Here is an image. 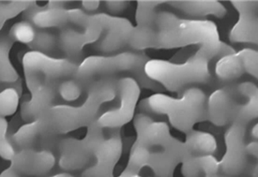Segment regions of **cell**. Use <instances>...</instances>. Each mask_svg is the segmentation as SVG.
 Segmentation results:
<instances>
[{"label": "cell", "mask_w": 258, "mask_h": 177, "mask_svg": "<svg viewBox=\"0 0 258 177\" xmlns=\"http://www.w3.org/2000/svg\"><path fill=\"white\" fill-rule=\"evenodd\" d=\"M116 81L107 77L92 82L81 105H52L39 118L22 126L13 135L14 143L22 149L30 148L44 139L89 127L97 120L102 105L116 99Z\"/></svg>", "instance_id": "6da1fadb"}, {"label": "cell", "mask_w": 258, "mask_h": 177, "mask_svg": "<svg viewBox=\"0 0 258 177\" xmlns=\"http://www.w3.org/2000/svg\"><path fill=\"white\" fill-rule=\"evenodd\" d=\"M149 60L148 55L133 51L108 56H89L78 65L73 77L59 84V95L66 102H74L87 91L92 82L119 73L132 75L140 87L162 93L164 91L163 86L152 81L145 73V65Z\"/></svg>", "instance_id": "7a4b0ae2"}, {"label": "cell", "mask_w": 258, "mask_h": 177, "mask_svg": "<svg viewBox=\"0 0 258 177\" xmlns=\"http://www.w3.org/2000/svg\"><path fill=\"white\" fill-rule=\"evenodd\" d=\"M156 49H175L198 45L196 54L211 60L217 56L221 44L215 23L210 20L181 19L169 12L157 14Z\"/></svg>", "instance_id": "3957f363"}, {"label": "cell", "mask_w": 258, "mask_h": 177, "mask_svg": "<svg viewBox=\"0 0 258 177\" xmlns=\"http://www.w3.org/2000/svg\"><path fill=\"white\" fill-rule=\"evenodd\" d=\"M207 101L204 91L196 86L185 89L181 98L156 93L147 99L150 113L167 116L173 128L185 133L208 119Z\"/></svg>", "instance_id": "277c9868"}, {"label": "cell", "mask_w": 258, "mask_h": 177, "mask_svg": "<svg viewBox=\"0 0 258 177\" xmlns=\"http://www.w3.org/2000/svg\"><path fill=\"white\" fill-rule=\"evenodd\" d=\"M145 73L164 90L177 93L188 86L207 84L211 81L210 60L197 54L181 64L150 59L145 65Z\"/></svg>", "instance_id": "5b68a950"}, {"label": "cell", "mask_w": 258, "mask_h": 177, "mask_svg": "<svg viewBox=\"0 0 258 177\" xmlns=\"http://www.w3.org/2000/svg\"><path fill=\"white\" fill-rule=\"evenodd\" d=\"M22 65L29 90L41 82L69 79L74 76L78 67L76 62L67 57H53L38 51L27 52L23 56Z\"/></svg>", "instance_id": "8992f818"}, {"label": "cell", "mask_w": 258, "mask_h": 177, "mask_svg": "<svg viewBox=\"0 0 258 177\" xmlns=\"http://www.w3.org/2000/svg\"><path fill=\"white\" fill-rule=\"evenodd\" d=\"M103 139L102 129L97 120L89 125L87 134L83 139H63L57 146L60 168L66 170L83 169L92 160L98 145Z\"/></svg>", "instance_id": "52a82bcc"}, {"label": "cell", "mask_w": 258, "mask_h": 177, "mask_svg": "<svg viewBox=\"0 0 258 177\" xmlns=\"http://www.w3.org/2000/svg\"><path fill=\"white\" fill-rule=\"evenodd\" d=\"M141 93L140 85L131 77H121L116 81V97L118 105L108 110L97 118L102 129H118L131 122L136 113V105Z\"/></svg>", "instance_id": "ba28073f"}, {"label": "cell", "mask_w": 258, "mask_h": 177, "mask_svg": "<svg viewBox=\"0 0 258 177\" xmlns=\"http://www.w3.org/2000/svg\"><path fill=\"white\" fill-rule=\"evenodd\" d=\"M246 126L232 122L224 134L225 153L219 161L220 170L227 176L240 175L247 168L248 154L246 151Z\"/></svg>", "instance_id": "9c48e42d"}, {"label": "cell", "mask_w": 258, "mask_h": 177, "mask_svg": "<svg viewBox=\"0 0 258 177\" xmlns=\"http://www.w3.org/2000/svg\"><path fill=\"white\" fill-rule=\"evenodd\" d=\"M93 17L101 29L95 45L98 51L110 54L128 45L135 28L128 19L108 14H94Z\"/></svg>", "instance_id": "30bf717a"}, {"label": "cell", "mask_w": 258, "mask_h": 177, "mask_svg": "<svg viewBox=\"0 0 258 177\" xmlns=\"http://www.w3.org/2000/svg\"><path fill=\"white\" fill-rule=\"evenodd\" d=\"M122 154V140L118 133L103 139L94 153V161L82 177H114V169Z\"/></svg>", "instance_id": "8fae6325"}, {"label": "cell", "mask_w": 258, "mask_h": 177, "mask_svg": "<svg viewBox=\"0 0 258 177\" xmlns=\"http://www.w3.org/2000/svg\"><path fill=\"white\" fill-rule=\"evenodd\" d=\"M231 4L238 12V20L229 33V40L235 43L257 44V1L233 0Z\"/></svg>", "instance_id": "7c38bea8"}, {"label": "cell", "mask_w": 258, "mask_h": 177, "mask_svg": "<svg viewBox=\"0 0 258 177\" xmlns=\"http://www.w3.org/2000/svg\"><path fill=\"white\" fill-rule=\"evenodd\" d=\"M55 157L49 150L23 148L15 153L11 168L17 173L28 176H43L54 168Z\"/></svg>", "instance_id": "4fadbf2b"}, {"label": "cell", "mask_w": 258, "mask_h": 177, "mask_svg": "<svg viewBox=\"0 0 258 177\" xmlns=\"http://www.w3.org/2000/svg\"><path fill=\"white\" fill-rule=\"evenodd\" d=\"M238 105L234 89H217L207 101L208 119L218 127L226 126L233 121Z\"/></svg>", "instance_id": "5bb4252c"}, {"label": "cell", "mask_w": 258, "mask_h": 177, "mask_svg": "<svg viewBox=\"0 0 258 177\" xmlns=\"http://www.w3.org/2000/svg\"><path fill=\"white\" fill-rule=\"evenodd\" d=\"M31 98L21 105V116L26 122H32L52 106L55 87L52 82H41L29 90Z\"/></svg>", "instance_id": "9a60e30c"}, {"label": "cell", "mask_w": 258, "mask_h": 177, "mask_svg": "<svg viewBox=\"0 0 258 177\" xmlns=\"http://www.w3.org/2000/svg\"><path fill=\"white\" fill-rule=\"evenodd\" d=\"M26 12L27 19L35 28H64L70 23L69 10L64 8H41L32 5Z\"/></svg>", "instance_id": "2e32d148"}, {"label": "cell", "mask_w": 258, "mask_h": 177, "mask_svg": "<svg viewBox=\"0 0 258 177\" xmlns=\"http://www.w3.org/2000/svg\"><path fill=\"white\" fill-rule=\"evenodd\" d=\"M166 3L190 16H215L217 18H224L226 15V9L216 0H174L166 1Z\"/></svg>", "instance_id": "e0dca14e"}, {"label": "cell", "mask_w": 258, "mask_h": 177, "mask_svg": "<svg viewBox=\"0 0 258 177\" xmlns=\"http://www.w3.org/2000/svg\"><path fill=\"white\" fill-rule=\"evenodd\" d=\"M219 160L213 155L191 156L182 162L184 177H207L218 174Z\"/></svg>", "instance_id": "ac0fdd59"}, {"label": "cell", "mask_w": 258, "mask_h": 177, "mask_svg": "<svg viewBox=\"0 0 258 177\" xmlns=\"http://www.w3.org/2000/svg\"><path fill=\"white\" fill-rule=\"evenodd\" d=\"M184 144L190 156L212 155L217 149L215 137L209 132L191 130L187 132Z\"/></svg>", "instance_id": "d6986e66"}, {"label": "cell", "mask_w": 258, "mask_h": 177, "mask_svg": "<svg viewBox=\"0 0 258 177\" xmlns=\"http://www.w3.org/2000/svg\"><path fill=\"white\" fill-rule=\"evenodd\" d=\"M244 72V68L237 53L219 58L215 66V74L223 81L236 80Z\"/></svg>", "instance_id": "ffe728a7"}, {"label": "cell", "mask_w": 258, "mask_h": 177, "mask_svg": "<svg viewBox=\"0 0 258 177\" xmlns=\"http://www.w3.org/2000/svg\"><path fill=\"white\" fill-rule=\"evenodd\" d=\"M12 44L13 41L10 37L0 38V82L13 83L19 78V75L10 59Z\"/></svg>", "instance_id": "44dd1931"}, {"label": "cell", "mask_w": 258, "mask_h": 177, "mask_svg": "<svg viewBox=\"0 0 258 177\" xmlns=\"http://www.w3.org/2000/svg\"><path fill=\"white\" fill-rule=\"evenodd\" d=\"M128 44L130 47L137 51L150 49V48L156 49V28L136 26L132 32Z\"/></svg>", "instance_id": "7402d4cb"}, {"label": "cell", "mask_w": 258, "mask_h": 177, "mask_svg": "<svg viewBox=\"0 0 258 177\" xmlns=\"http://www.w3.org/2000/svg\"><path fill=\"white\" fill-rule=\"evenodd\" d=\"M165 3L166 1H157V0L137 1L136 14L137 26L155 28V19L158 14L156 9L162 4H165Z\"/></svg>", "instance_id": "603a6c76"}, {"label": "cell", "mask_w": 258, "mask_h": 177, "mask_svg": "<svg viewBox=\"0 0 258 177\" xmlns=\"http://www.w3.org/2000/svg\"><path fill=\"white\" fill-rule=\"evenodd\" d=\"M245 103L238 104L236 114L232 122L246 126L258 116V93L244 98Z\"/></svg>", "instance_id": "cb8c5ba5"}, {"label": "cell", "mask_w": 258, "mask_h": 177, "mask_svg": "<svg viewBox=\"0 0 258 177\" xmlns=\"http://www.w3.org/2000/svg\"><path fill=\"white\" fill-rule=\"evenodd\" d=\"M34 3L32 1H0V30L9 19L26 12Z\"/></svg>", "instance_id": "d4e9b609"}, {"label": "cell", "mask_w": 258, "mask_h": 177, "mask_svg": "<svg viewBox=\"0 0 258 177\" xmlns=\"http://www.w3.org/2000/svg\"><path fill=\"white\" fill-rule=\"evenodd\" d=\"M37 30L32 23L23 20L14 24L10 31V38L13 41H18L24 44H30L35 39Z\"/></svg>", "instance_id": "484cf974"}, {"label": "cell", "mask_w": 258, "mask_h": 177, "mask_svg": "<svg viewBox=\"0 0 258 177\" xmlns=\"http://www.w3.org/2000/svg\"><path fill=\"white\" fill-rule=\"evenodd\" d=\"M19 93L14 87H8L0 92V116H12L19 105Z\"/></svg>", "instance_id": "4316f807"}, {"label": "cell", "mask_w": 258, "mask_h": 177, "mask_svg": "<svg viewBox=\"0 0 258 177\" xmlns=\"http://www.w3.org/2000/svg\"><path fill=\"white\" fill-rule=\"evenodd\" d=\"M57 45V38L53 33H50L47 31H37L35 39L29 44V47L32 49V51H38L47 54L54 51Z\"/></svg>", "instance_id": "83f0119b"}, {"label": "cell", "mask_w": 258, "mask_h": 177, "mask_svg": "<svg viewBox=\"0 0 258 177\" xmlns=\"http://www.w3.org/2000/svg\"><path fill=\"white\" fill-rule=\"evenodd\" d=\"M244 71L248 74L251 75L252 77H258V54L256 50L245 48L237 53Z\"/></svg>", "instance_id": "f1b7e54d"}, {"label": "cell", "mask_w": 258, "mask_h": 177, "mask_svg": "<svg viewBox=\"0 0 258 177\" xmlns=\"http://www.w3.org/2000/svg\"><path fill=\"white\" fill-rule=\"evenodd\" d=\"M8 122L5 117L0 116V157L6 160H12L15 155V149L8 140Z\"/></svg>", "instance_id": "f546056e"}, {"label": "cell", "mask_w": 258, "mask_h": 177, "mask_svg": "<svg viewBox=\"0 0 258 177\" xmlns=\"http://www.w3.org/2000/svg\"><path fill=\"white\" fill-rule=\"evenodd\" d=\"M104 4H105V7L107 8L110 13L112 14H119L123 12L126 8L128 7V4L129 2L128 1H104Z\"/></svg>", "instance_id": "4dcf8cb0"}, {"label": "cell", "mask_w": 258, "mask_h": 177, "mask_svg": "<svg viewBox=\"0 0 258 177\" xmlns=\"http://www.w3.org/2000/svg\"><path fill=\"white\" fill-rule=\"evenodd\" d=\"M235 53H237V52L235 51L234 48H232L231 46H229L228 44H226V43H224L223 41H221V44H220V48H219V51H218L217 56H216V57L221 58V57L225 56V55H233V54H235Z\"/></svg>", "instance_id": "1f68e13d"}, {"label": "cell", "mask_w": 258, "mask_h": 177, "mask_svg": "<svg viewBox=\"0 0 258 177\" xmlns=\"http://www.w3.org/2000/svg\"><path fill=\"white\" fill-rule=\"evenodd\" d=\"M100 4H101V2L96 1V0L82 1V7L85 9V12H95L96 10H98L100 7Z\"/></svg>", "instance_id": "d6a6232c"}, {"label": "cell", "mask_w": 258, "mask_h": 177, "mask_svg": "<svg viewBox=\"0 0 258 177\" xmlns=\"http://www.w3.org/2000/svg\"><path fill=\"white\" fill-rule=\"evenodd\" d=\"M257 142L256 140L246 144V151L248 156H252L253 157H257Z\"/></svg>", "instance_id": "836d02e7"}, {"label": "cell", "mask_w": 258, "mask_h": 177, "mask_svg": "<svg viewBox=\"0 0 258 177\" xmlns=\"http://www.w3.org/2000/svg\"><path fill=\"white\" fill-rule=\"evenodd\" d=\"M0 177H21V175L15 170H13L11 167H9L8 169L0 173Z\"/></svg>", "instance_id": "e575fe53"}, {"label": "cell", "mask_w": 258, "mask_h": 177, "mask_svg": "<svg viewBox=\"0 0 258 177\" xmlns=\"http://www.w3.org/2000/svg\"><path fill=\"white\" fill-rule=\"evenodd\" d=\"M257 124H255L254 126H253V128H252V130H251V135L252 137L256 140L257 139Z\"/></svg>", "instance_id": "d590c367"}, {"label": "cell", "mask_w": 258, "mask_h": 177, "mask_svg": "<svg viewBox=\"0 0 258 177\" xmlns=\"http://www.w3.org/2000/svg\"><path fill=\"white\" fill-rule=\"evenodd\" d=\"M50 177H75L73 176L72 174L70 173H66V172H62V173H57V174H54L53 176Z\"/></svg>", "instance_id": "8d00e7d4"}, {"label": "cell", "mask_w": 258, "mask_h": 177, "mask_svg": "<svg viewBox=\"0 0 258 177\" xmlns=\"http://www.w3.org/2000/svg\"><path fill=\"white\" fill-rule=\"evenodd\" d=\"M207 177H233V176H220V175H218V174H214V175H210V176H207Z\"/></svg>", "instance_id": "74e56055"}, {"label": "cell", "mask_w": 258, "mask_h": 177, "mask_svg": "<svg viewBox=\"0 0 258 177\" xmlns=\"http://www.w3.org/2000/svg\"><path fill=\"white\" fill-rule=\"evenodd\" d=\"M130 177H142V176H140V175H139V174H134V175H131V176Z\"/></svg>", "instance_id": "f35d334b"}]
</instances>
